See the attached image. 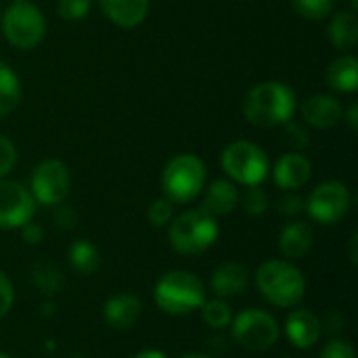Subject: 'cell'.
<instances>
[{
    "instance_id": "f546056e",
    "label": "cell",
    "mask_w": 358,
    "mask_h": 358,
    "mask_svg": "<svg viewBox=\"0 0 358 358\" xmlns=\"http://www.w3.org/2000/svg\"><path fill=\"white\" fill-rule=\"evenodd\" d=\"M17 164V149L10 138L0 134V180L15 168Z\"/></svg>"
},
{
    "instance_id": "277c9868",
    "label": "cell",
    "mask_w": 358,
    "mask_h": 358,
    "mask_svg": "<svg viewBox=\"0 0 358 358\" xmlns=\"http://www.w3.org/2000/svg\"><path fill=\"white\" fill-rule=\"evenodd\" d=\"M218 220L206 210H187L168 224V241L182 256H195L210 250L218 239Z\"/></svg>"
},
{
    "instance_id": "60d3db41",
    "label": "cell",
    "mask_w": 358,
    "mask_h": 358,
    "mask_svg": "<svg viewBox=\"0 0 358 358\" xmlns=\"http://www.w3.org/2000/svg\"><path fill=\"white\" fill-rule=\"evenodd\" d=\"M0 358H10L8 355H4V352H0Z\"/></svg>"
},
{
    "instance_id": "ab89813d",
    "label": "cell",
    "mask_w": 358,
    "mask_h": 358,
    "mask_svg": "<svg viewBox=\"0 0 358 358\" xmlns=\"http://www.w3.org/2000/svg\"><path fill=\"white\" fill-rule=\"evenodd\" d=\"M180 358H216V357H210V355H203V352H189V355H182Z\"/></svg>"
},
{
    "instance_id": "7402d4cb",
    "label": "cell",
    "mask_w": 358,
    "mask_h": 358,
    "mask_svg": "<svg viewBox=\"0 0 358 358\" xmlns=\"http://www.w3.org/2000/svg\"><path fill=\"white\" fill-rule=\"evenodd\" d=\"M29 277H31V283L36 285V289L42 292V296H46V298H55L57 294H61V289L65 285L63 271L48 260L36 262L29 271Z\"/></svg>"
},
{
    "instance_id": "4316f807",
    "label": "cell",
    "mask_w": 358,
    "mask_h": 358,
    "mask_svg": "<svg viewBox=\"0 0 358 358\" xmlns=\"http://www.w3.org/2000/svg\"><path fill=\"white\" fill-rule=\"evenodd\" d=\"M147 218L149 222L159 229V227H168L170 220L174 218V203L168 199V197H159L155 199L151 206H149V212H147Z\"/></svg>"
},
{
    "instance_id": "4dcf8cb0",
    "label": "cell",
    "mask_w": 358,
    "mask_h": 358,
    "mask_svg": "<svg viewBox=\"0 0 358 358\" xmlns=\"http://www.w3.org/2000/svg\"><path fill=\"white\" fill-rule=\"evenodd\" d=\"M319 358H357V350L346 340H331L329 344H325Z\"/></svg>"
},
{
    "instance_id": "d6a6232c",
    "label": "cell",
    "mask_w": 358,
    "mask_h": 358,
    "mask_svg": "<svg viewBox=\"0 0 358 358\" xmlns=\"http://www.w3.org/2000/svg\"><path fill=\"white\" fill-rule=\"evenodd\" d=\"M52 222H55V227L61 229V231H71V229L76 227V222H78V216H76L73 208L59 203V206H55Z\"/></svg>"
},
{
    "instance_id": "e0dca14e",
    "label": "cell",
    "mask_w": 358,
    "mask_h": 358,
    "mask_svg": "<svg viewBox=\"0 0 358 358\" xmlns=\"http://www.w3.org/2000/svg\"><path fill=\"white\" fill-rule=\"evenodd\" d=\"M99 4L105 17L124 29L141 25L149 13V0H99Z\"/></svg>"
},
{
    "instance_id": "4fadbf2b",
    "label": "cell",
    "mask_w": 358,
    "mask_h": 358,
    "mask_svg": "<svg viewBox=\"0 0 358 358\" xmlns=\"http://www.w3.org/2000/svg\"><path fill=\"white\" fill-rule=\"evenodd\" d=\"M248 285H250V271L241 262H235V260L218 264L210 279V287L214 296L222 300L241 296L248 289Z\"/></svg>"
},
{
    "instance_id": "30bf717a",
    "label": "cell",
    "mask_w": 358,
    "mask_h": 358,
    "mask_svg": "<svg viewBox=\"0 0 358 358\" xmlns=\"http://www.w3.org/2000/svg\"><path fill=\"white\" fill-rule=\"evenodd\" d=\"M71 191V176L63 162L46 159L36 166L31 174V189L36 203L42 206H59L67 199Z\"/></svg>"
},
{
    "instance_id": "d590c367",
    "label": "cell",
    "mask_w": 358,
    "mask_h": 358,
    "mask_svg": "<svg viewBox=\"0 0 358 358\" xmlns=\"http://www.w3.org/2000/svg\"><path fill=\"white\" fill-rule=\"evenodd\" d=\"M348 260L352 266L358 264V233L350 235V241H348Z\"/></svg>"
},
{
    "instance_id": "8992f818",
    "label": "cell",
    "mask_w": 358,
    "mask_h": 358,
    "mask_svg": "<svg viewBox=\"0 0 358 358\" xmlns=\"http://www.w3.org/2000/svg\"><path fill=\"white\" fill-rule=\"evenodd\" d=\"M220 166L227 172L229 180L237 185H245V187L260 185L268 176V170H271L266 151L252 141L231 143L220 155Z\"/></svg>"
},
{
    "instance_id": "ba28073f",
    "label": "cell",
    "mask_w": 358,
    "mask_h": 358,
    "mask_svg": "<svg viewBox=\"0 0 358 358\" xmlns=\"http://www.w3.org/2000/svg\"><path fill=\"white\" fill-rule=\"evenodd\" d=\"M231 336L241 348L250 352H264L277 344L281 336V325L268 310L245 308L243 313L233 317Z\"/></svg>"
},
{
    "instance_id": "d6986e66",
    "label": "cell",
    "mask_w": 358,
    "mask_h": 358,
    "mask_svg": "<svg viewBox=\"0 0 358 358\" xmlns=\"http://www.w3.org/2000/svg\"><path fill=\"white\" fill-rule=\"evenodd\" d=\"M313 243H315L313 227L302 220L289 222L279 235V250L287 260L304 258L313 250Z\"/></svg>"
},
{
    "instance_id": "8fae6325",
    "label": "cell",
    "mask_w": 358,
    "mask_h": 358,
    "mask_svg": "<svg viewBox=\"0 0 358 358\" xmlns=\"http://www.w3.org/2000/svg\"><path fill=\"white\" fill-rule=\"evenodd\" d=\"M36 199L21 182L0 180V229H21L36 214Z\"/></svg>"
},
{
    "instance_id": "6da1fadb",
    "label": "cell",
    "mask_w": 358,
    "mask_h": 358,
    "mask_svg": "<svg viewBox=\"0 0 358 358\" xmlns=\"http://www.w3.org/2000/svg\"><path fill=\"white\" fill-rule=\"evenodd\" d=\"M243 115L260 128L283 126L294 117L296 92L283 82H260L243 99Z\"/></svg>"
},
{
    "instance_id": "7bdbcfd3",
    "label": "cell",
    "mask_w": 358,
    "mask_h": 358,
    "mask_svg": "<svg viewBox=\"0 0 358 358\" xmlns=\"http://www.w3.org/2000/svg\"><path fill=\"white\" fill-rule=\"evenodd\" d=\"M285 358H289V357H285Z\"/></svg>"
},
{
    "instance_id": "cb8c5ba5",
    "label": "cell",
    "mask_w": 358,
    "mask_h": 358,
    "mask_svg": "<svg viewBox=\"0 0 358 358\" xmlns=\"http://www.w3.org/2000/svg\"><path fill=\"white\" fill-rule=\"evenodd\" d=\"M21 101V84L17 73L0 61V117L17 109Z\"/></svg>"
},
{
    "instance_id": "e575fe53",
    "label": "cell",
    "mask_w": 358,
    "mask_h": 358,
    "mask_svg": "<svg viewBox=\"0 0 358 358\" xmlns=\"http://www.w3.org/2000/svg\"><path fill=\"white\" fill-rule=\"evenodd\" d=\"M21 239L25 241V243H29V245H38L42 239H44V231H42V227L40 224H36V222H25L23 227H21Z\"/></svg>"
},
{
    "instance_id": "9c48e42d",
    "label": "cell",
    "mask_w": 358,
    "mask_h": 358,
    "mask_svg": "<svg viewBox=\"0 0 358 358\" xmlns=\"http://www.w3.org/2000/svg\"><path fill=\"white\" fill-rule=\"evenodd\" d=\"M352 195L350 189L340 180H327L313 189L304 210L319 224H336L350 212Z\"/></svg>"
},
{
    "instance_id": "f1b7e54d",
    "label": "cell",
    "mask_w": 358,
    "mask_h": 358,
    "mask_svg": "<svg viewBox=\"0 0 358 358\" xmlns=\"http://www.w3.org/2000/svg\"><path fill=\"white\" fill-rule=\"evenodd\" d=\"M92 8V0H59L57 13L65 21H82Z\"/></svg>"
},
{
    "instance_id": "836d02e7",
    "label": "cell",
    "mask_w": 358,
    "mask_h": 358,
    "mask_svg": "<svg viewBox=\"0 0 358 358\" xmlns=\"http://www.w3.org/2000/svg\"><path fill=\"white\" fill-rule=\"evenodd\" d=\"M277 208H279V212L283 214V216H298L302 210H304V199L302 197H298V195H294V193H287V195H283L281 199H279V203H277Z\"/></svg>"
},
{
    "instance_id": "f35d334b",
    "label": "cell",
    "mask_w": 358,
    "mask_h": 358,
    "mask_svg": "<svg viewBox=\"0 0 358 358\" xmlns=\"http://www.w3.org/2000/svg\"><path fill=\"white\" fill-rule=\"evenodd\" d=\"M52 310H55V304H52V300L48 298V300L42 304V315H44V317H52Z\"/></svg>"
},
{
    "instance_id": "5b68a950",
    "label": "cell",
    "mask_w": 358,
    "mask_h": 358,
    "mask_svg": "<svg viewBox=\"0 0 358 358\" xmlns=\"http://www.w3.org/2000/svg\"><path fill=\"white\" fill-rule=\"evenodd\" d=\"M206 178V164L193 153H180L166 164L162 189L172 203H189L203 193Z\"/></svg>"
},
{
    "instance_id": "7c38bea8",
    "label": "cell",
    "mask_w": 358,
    "mask_h": 358,
    "mask_svg": "<svg viewBox=\"0 0 358 358\" xmlns=\"http://www.w3.org/2000/svg\"><path fill=\"white\" fill-rule=\"evenodd\" d=\"M285 336L298 350L313 348L323 336V321L308 308H298L285 319Z\"/></svg>"
},
{
    "instance_id": "44dd1931",
    "label": "cell",
    "mask_w": 358,
    "mask_h": 358,
    "mask_svg": "<svg viewBox=\"0 0 358 358\" xmlns=\"http://www.w3.org/2000/svg\"><path fill=\"white\" fill-rule=\"evenodd\" d=\"M331 44L340 50H350L358 42V21L355 10H340L327 27Z\"/></svg>"
},
{
    "instance_id": "8d00e7d4",
    "label": "cell",
    "mask_w": 358,
    "mask_h": 358,
    "mask_svg": "<svg viewBox=\"0 0 358 358\" xmlns=\"http://www.w3.org/2000/svg\"><path fill=\"white\" fill-rule=\"evenodd\" d=\"M346 120H348L350 128H352V130H357V128H358V103H352V105L348 107Z\"/></svg>"
},
{
    "instance_id": "5bb4252c",
    "label": "cell",
    "mask_w": 358,
    "mask_h": 358,
    "mask_svg": "<svg viewBox=\"0 0 358 358\" xmlns=\"http://www.w3.org/2000/svg\"><path fill=\"white\" fill-rule=\"evenodd\" d=\"M143 315V302L134 294H117L111 296L103 306V319L111 329L128 331L132 329Z\"/></svg>"
},
{
    "instance_id": "83f0119b",
    "label": "cell",
    "mask_w": 358,
    "mask_h": 358,
    "mask_svg": "<svg viewBox=\"0 0 358 358\" xmlns=\"http://www.w3.org/2000/svg\"><path fill=\"white\" fill-rule=\"evenodd\" d=\"M243 208L250 216H262L268 210V195L266 191L256 185V187H248L245 195H243Z\"/></svg>"
},
{
    "instance_id": "603a6c76",
    "label": "cell",
    "mask_w": 358,
    "mask_h": 358,
    "mask_svg": "<svg viewBox=\"0 0 358 358\" xmlns=\"http://www.w3.org/2000/svg\"><path fill=\"white\" fill-rule=\"evenodd\" d=\"M67 260L78 275H92L101 264V252L92 241L78 239L69 245Z\"/></svg>"
},
{
    "instance_id": "ffe728a7",
    "label": "cell",
    "mask_w": 358,
    "mask_h": 358,
    "mask_svg": "<svg viewBox=\"0 0 358 358\" xmlns=\"http://www.w3.org/2000/svg\"><path fill=\"white\" fill-rule=\"evenodd\" d=\"M325 80L336 92H355L358 88V59L355 55H342L327 67Z\"/></svg>"
},
{
    "instance_id": "d4e9b609",
    "label": "cell",
    "mask_w": 358,
    "mask_h": 358,
    "mask_svg": "<svg viewBox=\"0 0 358 358\" xmlns=\"http://www.w3.org/2000/svg\"><path fill=\"white\" fill-rule=\"evenodd\" d=\"M201 313V321L212 327V329H224V327H231V321H233V308L229 306L227 300L222 298H214V300H206L199 308Z\"/></svg>"
},
{
    "instance_id": "9a60e30c",
    "label": "cell",
    "mask_w": 358,
    "mask_h": 358,
    "mask_svg": "<svg viewBox=\"0 0 358 358\" xmlns=\"http://www.w3.org/2000/svg\"><path fill=\"white\" fill-rule=\"evenodd\" d=\"M313 176V164L302 153H285L273 170L275 185L283 191H298L308 185Z\"/></svg>"
},
{
    "instance_id": "b9f144b4",
    "label": "cell",
    "mask_w": 358,
    "mask_h": 358,
    "mask_svg": "<svg viewBox=\"0 0 358 358\" xmlns=\"http://www.w3.org/2000/svg\"><path fill=\"white\" fill-rule=\"evenodd\" d=\"M76 358H84V357H76Z\"/></svg>"
},
{
    "instance_id": "3957f363",
    "label": "cell",
    "mask_w": 358,
    "mask_h": 358,
    "mask_svg": "<svg viewBox=\"0 0 358 358\" xmlns=\"http://www.w3.org/2000/svg\"><path fill=\"white\" fill-rule=\"evenodd\" d=\"M153 300L162 313L170 317H187L199 310L208 300L206 283L191 271H170L157 281Z\"/></svg>"
},
{
    "instance_id": "7a4b0ae2",
    "label": "cell",
    "mask_w": 358,
    "mask_h": 358,
    "mask_svg": "<svg viewBox=\"0 0 358 358\" xmlns=\"http://www.w3.org/2000/svg\"><path fill=\"white\" fill-rule=\"evenodd\" d=\"M256 287L277 308H294L304 300L306 279L289 260H266L256 271Z\"/></svg>"
},
{
    "instance_id": "484cf974",
    "label": "cell",
    "mask_w": 358,
    "mask_h": 358,
    "mask_svg": "<svg viewBox=\"0 0 358 358\" xmlns=\"http://www.w3.org/2000/svg\"><path fill=\"white\" fill-rule=\"evenodd\" d=\"M289 2L300 17L310 21H321L334 10L336 0H289Z\"/></svg>"
},
{
    "instance_id": "2e32d148",
    "label": "cell",
    "mask_w": 358,
    "mask_h": 358,
    "mask_svg": "<svg viewBox=\"0 0 358 358\" xmlns=\"http://www.w3.org/2000/svg\"><path fill=\"white\" fill-rule=\"evenodd\" d=\"M302 117L306 124L315 126V128H334L344 111H342V105L336 96L331 94H313L308 96L304 103H302Z\"/></svg>"
},
{
    "instance_id": "74e56055",
    "label": "cell",
    "mask_w": 358,
    "mask_h": 358,
    "mask_svg": "<svg viewBox=\"0 0 358 358\" xmlns=\"http://www.w3.org/2000/svg\"><path fill=\"white\" fill-rule=\"evenodd\" d=\"M134 358H168L162 350H153V348H147V350H141L136 352Z\"/></svg>"
},
{
    "instance_id": "1f68e13d",
    "label": "cell",
    "mask_w": 358,
    "mask_h": 358,
    "mask_svg": "<svg viewBox=\"0 0 358 358\" xmlns=\"http://www.w3.org/2000/svg\"><path fill=\"white\" fill-rule=\"evenodd\" d=\"M13 304H15V287L6 277V273L0 271V319L10 313Z\"/></svg>"
},
{
    "instance_id": "ac0fdd59",
    "label": "cell",
    "mask_w": 358,
    "mask_h": 358,
    "mask_svg": "<svg viewBox=\"0 0 358 358\" xmlns=\"http://www.w3.org/2000/svg\"><path fill=\"white\" fill-rule=\"evenodd\" d=\"M237 206H239V189L233 180H227V178L214 180L206 189L203 201H201V210H206L214 218L229 216Z\"/></svg>"
},
{
    "instance_id": "52a82bcc",
    "label": "cell",
    "mask_w": 358,
    "mask_h": 358,
    "mask_svg": "<svg viewBox=\"0 0 358 358\" xmlns=\"http://www.w3.org/2000/svg\"><path fill=\"white\" fill-rule=\"evenodd\" d=\"M2 34L15 48L31 50L44 40L46 19L36 4L27 0H15L2 15Z\"/></svg>"
}]
</instances>
